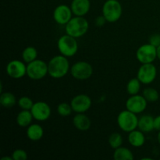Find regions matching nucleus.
<instances>
[{
  "mask_svg": "<svg viewBox=\"0 0 160 160\" xmlns=\"http://www.w3.org/2000/svg\"><path fill=\"white\" fill-rule=\"evenodd\" d=\"M44 135V130L41 125L38 123H31L27 129V136L33 142L41 140Z\"/></svg>",
  "mask_w": 160,
  "mask_h": 160,
  "instance_id": "a211bd4d",
  "label": "nucleus"
},
{
  "mask_svg": "<svg viewBox=\"0 0 160 160\" xmlns=\"http://www.w3.org/2000/svg\"><path fill=\"white\" fill-rule=\"evenodd\" d=\"M148 42L151 45L155 47H159L160 45V34H154L150 36Z\"/></svg>",
  "mask_w": 160,
  "mask_h": 160,
  "instance_id": "c756f323",
  "label": "nucleus"
},
{
  "mask_svg": "<svg viewBox=\"0 0 160 160\" xmlns=\"http://www.w3.org/2000/svg\"><path fill=\"white\" fill-rule=\"evenodd\" d=\"M128 139L130 145L133 147H135V148L142 147L145 142V137L144 135V132H142L139 129H135L129 132Z\"/></svg>",
  "mask_w": 160,
  "mask_h": 160,
  "instance_id": "f3484780",
  "label": "nucleus"
},
{
  "mask_svg": "<svg viewBox=\"0 0 160 160\" xmlns=\"http://www.w3.org/2000/svg\"><path fill=\"white\" fill-rule=\"evenodd\" d=\"M140 131L144 133H148L154 129V118L150 115H144L138 119V126Z\"/></svg>",
  "mask_w": 160,
  "mask_h": 160,
  "instance_id": "6ab92c4d",
  "label": "nucleus"
},
{
  "mask_svg": "<svg viewBox=\"0 0 160 160\" xmlns=\"http://www.w3.org/2000/svg\"><path fill=\"white\" fill-rule=\"evenodd\" d=\"M34 119L31 110L22 109L17 117V123L21 128H27L30 126Z\"/></svg>",
  "mask_w": 160,
  "mask_h": 160,
  "instance_id": "aec40b11",
  "label": "nucleus"
},
{
  "mask_svg": "<svg viewBox=\"0 0 160 160\" xmlns=\"http://www.w3.org/2000/svg\"><path fill=\"white\" fill-rule=\"evenodd\" d=\"M89 23L84 17L75 16L65 25V31L67 34L78 38L84 36L88 31Z\"/></svg>",
  "mask_w": 160,
  "mask_h": 160,
  "instance_id": "f03ea898",
  "label": "nucleus"
},
{
  "mask_svg": "<svg viewBox=\"0 0 160 160\" xmlns=\"http://www.w3.org/2000/svg\"><path fill=\"white\" fill-rule=\"evenodd\" d=\"M70 73L73 78L79 81H84L92 77L93 68L89 62L85 61L77 62L70 67Z\"/></svg>",
  "mask_w": 160,
  "mask_h": 160,
  "instance_id": "0eeeda50",
  "label": "nucleus"
},
{
  "mask_svg": "<svg viewBox=\"0 0 160 160\" xmlns=\"http://www.w3.org/2000/svg\"><path fill=\"white\" fill-rule=\"evenodd\" d=\"M73 123L75 128L81 131H86L90 129L92 122L88 117L84 113H77L73 118Z\"/></svg>",
  "mask_w": 160,
  "mask_h": 160,
  "instance_id": "dca6fc26",
  "label": "nucleus"
},
{
  "mask_svg": "<svg viewBox=\"0 0 160 160\" xmlns=\"http://www.w3.org/2000/svg\"><path fill=\"white\" fill-rule=\"evenodd\" d=\"M123 8L118 0H107L102 6V15L109 23H115L120 19Z\"/></svg>",
  "mask_w": 160,
  "mask_h": 160,
  "instance_id": "39448f33",
  "label": "nucleus"
},
{
  "mask_svg": "<svg viewBox=\"0 0 160 160\" xmlns=\"http://www.w3.org/2000/svg\"><path fill=\"white\" fill-rule=\"evenodd\" d=\"M73 12L71 8L67 5H59L53 11V19L60 25H66L72 18Z\"/></svg>",
  "mask_w": 160,
  "mask_h": 160,
  "instance_id": "4468645a",
  "label": "nucleus"
},
{
  "mask_svg": "<svg viewBox=\"0 0 160 160\" xmlns=\"http://www.w3.org/2000/svg\"><path fill=\"white\" fill-rule=\"evenodd\" d=\"M157 76V69L153 63L142 64L138 70L137 78L144 84H152Z\"/></svg>",
  "mask_w": 160,
  "mask_h": 160,
  "instance_id": "1a4fd4ad",
  "label": "nucleus"
},
{
  "mask_svg": "<svg viewBox=\"0 0 160 160\" xmlns=\"http://www.w3.org/2000/svg\"><path fill=\"white\" fill-rule=\"evenodd\" d=\"M148 101L145 98L143 95L138 94L131 95L126 102V108L128 110L134 112L135 114H139L143 112L147 108Z\"/></svg>",
  "mask_w": 160,
  "mask_h": 160,
  "instance_id": "9d476101",
  "label": "nucleus"
},
{
  "mask_svg": "<svg viewBox=\"0 0 160 160\" xmlns=\"http://www.w3.org/2000/svg\"><path fill=\"white\" fill-rule=\"evenodd\" d=\"M109 146L115 150L123 144V137L119 133H112L109 138Z\"/></svg>",
  "mask_w": 160,
  "mask_h": 160,
  "instance_id": "a878e982",
  "label": "nucleus"
},
{
  "mask_svg": "<svg viewBox=\"0 0 160 160\" xmlns=\"http://www.w3.org/2000/svg\"><path fill=\"white\" fill-rule=\"evenodd\" d=\"M57 112L59 116L61 117H68L73 112V109L71 107V105L67 102H62L59 104L57 106Z\"/></svg>",
  "mask_w": 160,
  "mask_h": 160,
  "instance_id": "bb28decb",
  "label": "nucleus"
},
{
  "mask_svg": "<svg viewBox=\"0 0 160 160\" xmlns=\"http://www.w3.org/2000/svg\"><path fill=\"white\" fill-rule=\"evenodd\" d=\"M141 82L138 80V78H132L128 81V84H127V91L128 93L131 95H137L138 92H140L141 89Z\"/></svg>",
  "mask_w": 160,
  "mask_h": 160,
  "instance_id": "b1692460",
  "label": "nucleus"
},
{
  "mask_svg": "<svg viewBox=\"0 0 160 160\" xmlns=\"http://www.w3.org/2000/svg\"><path fill=\"white\" fill-rule=\"evenodd\" d=\"M157 140H158V142H159V143L160 144V131H159V134H158Z\"/></svg>",
  "mask_w": 160,
  "mask_h": 160,
  "instance_id": "f704fd0d",
  "label": "nucleus"
},
{
  "mask_svg": "<svg viewBox=\"0 0 160 160\" xmlns=\"http://www.w3.org/2000/svg\"><path fill=\"white\" fill-rule=\"evenodd\" d=\"M6 73L13 79H20L27 74V66L23 61L14 59L6 66Z\"/></svg>",
  "mask_w": 160,
  "mask_h": 160,
  "instance_id": "ddd939ff",
  "label": "nucleus"
},
{
  "mask_svg": "<svg viewBox=\"0 0 160 160\" xmlns=\"http://www.w3.org/2000/svg\"><path fill=\"white\" fill-rule=\"evenodd\" d=\"M92 99L90 97L84 94H80L72 98L70 105L73 112L77 113H84L92 106Z\"/></svg>",
  "mask_w": 160,
  "mask_h": 160,
  "instance_id": "f8f14e48",
  "label": "nucleus"
},
{
  "mask_svg": "<svg viewBox=\"0 0 160 160\" xmlns=\"http://www.w3.org/2000/svg\"><path fill=\"white\" fill-rule=\"evenodd\" d=\"M145 159H148V160H152V159H150V158H142V160H145Z\"/></svg>",
  "mask_w": 160,
  "mask_h": 160,
  "instance_id": "c9c22d12",
  "label": "nucleus"
},
{
  "mask_svg": "<svg viewBox=\"0 0 160 160\" xmlns=\"http://www.w3.org/2000/svg\"><path fill=\"white\" fill-rule=\"evenodd\" d=\"M48 74V64L42 59H35L27 65V75L34 81H38Z\"/></svg>",
  "mask_w": 160,
  "mask_h": 160,
  "instance_id": "423d86ee",
  "label": "nucleus"
},
{
  "mask_svg": "<svg viewBox=\"0 0 160 160\" xmlns=\"http://www.w3.org/2000/svg\"><path fill=\"white\" fill-rule=\"evenodd\" d=\"M157 58L160 60V45L157 47Z\"/></svg>",
  "mask_w": 160,
  "mask_h": 160,
  "instance_id": "72a5a7b5",
  "label": "nucleus"
},
{
  "mask_svg": "<svg viewBox=\"0 0 160 160\" xmlns=\"http://www.w3.org/2000/svg\"><path fill=\"white\" fill-rule=\"evenodd\" d=\"M38 51L34 47L28 46L23 49L22 52V59L23 61L26 63L32 62V61L37 59Z\"/></svg>",
  "mask_w": 160,
  "mask_h": 160,
  "instance_id": "5701e85b",
  "label": "nucleus"
},
{
  "mask_svg": "<svg viewBox=\"0 0 160 160\" xmlns=\"http://www.w3.org/2000/svg\"><path fill=\"white\" fill-rule=\"evenodd\" d=\"M1 160H13L12 157H9V156H4L1 159Z\"/></svg>",
  "mask_w": 160,
  "mask_h": 160,
  "instance_id": "473e14b6",
  "label": "nucleus"
},
{
  "mask_svg": "<svg viewBox=\"0 0 160 160\" xmlns=\"http://www.w3.org/2000/svg\"><path fill=\"white\" fill-rule=\"evenodd\" d=\"M12 157L13 160H27L28 159V153L26 151L23 149H16L15 151L12 152Z\"/></svg>",
  "mask_w": 160,
  "mask_h": 160,
  "instance_id": "c85d7f7f",
  "label": "nucleus"
},
{
  "mask_svg": "<svg viewBox=\"0 0 160 160\" xmlns=\"http://www.w3.org/2000/svg\"><path fill=\"white\" fill-rule=\"evenodd\" d=\"M48 75L55 79L65 77L70 70V62L67 57L59 55L52 58L48 63Z\"/></svg>",
  "mask_w": 160,
  "mask_h": 160,
  "instance_id": "f257e3e1",
  "label": "nucleus"
},
{
  "mask_svg": "<svg viewBox=\"0 0 160 160\" xmlns=\"http://www.w3.org/2000/svg\"><path fill=\"white\" fill-rule=\"evenodd\" d=\"M142 95L145 97V99L150 102H154L159 100V94L156 89L153 88H146L144 89Z\"/></svg>",
  "mask_w": 160,
  "mask_h": 160,
  "instance_id": "393cba45",
  "label": "nucleus"
},
{
  "mask_svg": "<svg viewBox=\"0 0 160 160\" xmlns=\"http://www.w3.org/2000/svg\"><path fill=\"white\" fill-rule=\"evenodd\" d=\"M113 159L115 160H133L134 157L129 148L120 146L114 151Z\"/></svg>",
  "mask_w": 160,
  "mask_h": 160,
  "instance_id": "412c9836",
  "label": "nucleus"
},
{
  "mask_svg": "<svg viewBox=\"0 0 160 160\" xmlns=\"http://www.w3.org/2000/svg\"><path fill=\"white\" fill-rule=\"evenodd\" d=\"M0 104L5 108H11L17 104V98L11 92H2L0 95Z\"/></svg>",
  "mask_w": 160,
  "mask_h": 160,
  "instance_id": "4be33fe9",
  "label": "nucleus"
},
{
  "mask_svg": "<svg viewBox=\"0 0 160 160\" xmlns=\"http://www.w3.org/2000/svg\"><path fill=\"white\" fill-rule=\"evenodd\" d=\"M154 129L160 131V115L154 118Z\"/></svg>",
  "mask_w": 160,
  "mask_h": 160,
  "instance_id": "2f4dec72",
  "label": "nucleus"
},
{
  "mask_svg": "<svg viewBox=\"0 0 160 160\" xmlns=\"http://www.w3.org/2000/svg\"><path fill=\"white\" fill-rule=\"evenodd\" d=\"M117 123L120 129L124 132H131L137 129L138 126V118L137 114L131 111L123 110L119 113L117 117Z\"/></svg>",
  "mask_w": 160,
  "mask_h": 160,
  "instance_id": "20e7f679",
  "label": "nucleus"
},
{
  "mask_svg": "<svg viewBox=\"0 0 160 160\" xmlns=\"http://www.w3.org/2000/svg\"><path fill=\"white\" fill-rule=\"evenodd\" d=\"M77 38L69 35L61 36L57 42V47L61 55L66 57H73L78 50V44Z\"/></svg>",
  "mask_w": 160,
  "mask_h": 160,
  "instance_id": "7ed1b4c3",
  "label": "nucleus"
},
{
  "mask_svg": "<svg viewBox=\"0 0 160 160\" xmlns=\"http://www.w3.org/2000/svg\"><path fill=\"white\" fill-rule=\"evenodd\" d=\"M17 104L20 106V109H26V110H31L32 108L34 102L31 98L28 96H22L19 98L17 101Z\"/></svg>",
  "mask_w": 160,
  "mask_h": 160,
  "instance_id": "cd10ccee",
  "label": "nucleus"
},
{
  "mask_svg": "<svg viewBox=\"0 0 160 160\" xmlns=\"http://www.w3.org/2000/svg\"><path fill=\"white\" fill-rule=\"evenodd\" d=\"M33 117L38 121H45L51 116V107L48 103L39 101L34 103L31 109Z\"/></svg>",
  "mask_w": 160,
  "mask_h": 160,
  "instance_id": "9b49d317",
  "label": "nucleus"
},
{
  "mask_svg": "<svg viewBox=\"0 0 160 160\" xmlns=\"http://www.w3.org/2000/svg\"><path fill=\"white\" fill-rule=\"evenodd\" d=\"M70 8L73 15L84 17L90 10L91 2L89 0H73Z\"/></svg>",
  "mask_w": 160,
  "mask_h": 160,
  "instance_id": "2eb2a0df",
  "label": "nucleus"
},
{
  "mask_svg": "<svg viewBox=\"0 0 160 160\" xmlns=\"http://www.w3.org/2000/svg\"><path fill=\"white\" fill-rule=\"evenodd\" d=\"M95 25L97 27H102L103 25L106 23V22H107L106 19L105 18V17L103 15L98 16V17H96L95 19Z\"/></svg>",
  "mask_w": 160,
  "mask_h": 160,
  "instance_id": "7c9ffc66",
  "label": "nucleus"
},
{
  "mask_svg": "<svg viewBox=\"0 0 160 160\" xmlns=\"http://www.w3.org/2000/svg\"><path fill=\"white\" fill-rule=\"evenodd\" d=\"M136 58L142 64L152 63L157 58V48L150 43L141 45L137 50Z\"/></svg>",
  "mask_w": 160,
  "mask_h": 160,
  "instance_id": "6e6552de",
  "label": "nucleus"
}]
</instances>
